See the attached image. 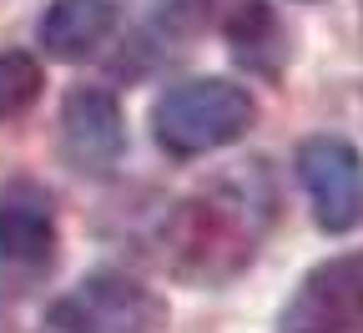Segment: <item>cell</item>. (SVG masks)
Masks as SVG:
<instances>
[{
    "label": "cell",
    "mask_w": 363,
    "mask_h": 333,
    "mask_svg": "<svg viewBox=\"0 0 363 333\" xmlns=\"http://www.w3.org/2000/svg\"><path fill=\"white\" fill-rule=\"evenodd\" d=\"M272 212H278V197L257 167L238 177H217L212 187L182 197L162 227L172 273L197 283V288L233 283L257 258Z\"/></svg>",
    "instance_id": "cell-1"
},
{
    "label": "cell",
    "mask_w": 363,
    "mask_h": 333,
    "mask_svg": "<svg viewBox=\"0 0 363 333\" xmlns=\"http://www.w3.org/2000/svg\"><path fill=\"white\" fill-rule=\"evenodd\" d=\"M257 121V107L247 97V86L227 76H192L177 81L167 97L152 107V131L157 147L172 157H207L242 141Z\"/></svg>",
    "instance_id": "cell-2"
},
{
    "label": "cell",
    "mask_w": 363,
    "mask_h": 333,
    "mask_svg": "<svg viewBox=\"0 0 363 333\" xmlns=\"http://www.w3.org/2000/svg\"><path fill=\"white\" fill-rule=\"evenodd\" d=\"M56 268V207L30 177L0 187V303L26 298Z\"/></svg>",
    "instance_id": "cell-3"
},
{
    "label": "cell",
    "mask_w": 363,
    "mask_h": 333,
    "mask_svg": "<svg viewBox=\"0 0 363 333\" xmlns=\"http://www.w3.org/2000/svg\"><path fill=\"white\" fill-rule=\"evenodd\" d=\"M51 333H167V303L126 273H91L45 308Z\"/></svg>",
    "instance_id": "cell-4"
},
{
    "label": "cell",
    "mask_w": 363,
    "mask_h": 333,
    "mask_svg": "<svg viewBox=\"0 0 363 333\" xmlns=\"http://www.w3.org/2000/svg\"><path fill=\"white\" fill-rule=\"evenodd\" d=\"M298 182L313 202V222L323 232L363 227V157L343 136H308L298 147Z\"/></svg>",
    "instance_id": "cell-5"
},
{
    "label": "cell",
    "mask_w": 363,
    "mask_h": 333,
    "mask_svg": "<svg viewBox=\"0 0 363 333\" xmlns=\"http://www.w3.org/2000/svg\"><path fill=\"white\" fill-rule=\"evenodd\" d=\"M278 333H363V253L318 263L288 298Z\"/></svg>",
    "instance_id": "cell-6"
},
{
    "label": "cell",
    "mask_w": 363,
    "mask_h": 333,
    "mask_svg": "<svg viewBox=\"0 0 363 333\" xmlns=\"http://www.w3.org/2000/svg\"><path fill=\"white\" fill-rule=\"evenodd\" d=\"M126 152V121L106 86H76L61 102V157L81 177H111Z\"/></svg>",
    "instance_id": "cell-7"
},
{
    "label": "cell",
    "mask_w": 363,
    "mask_h": 333,
    "mask_svg": "<svg viewBox=\"0 0 363 333\" xmlns=\"http://www.w3.org/2000/svg\"><path fill=\"white\" fill-rule=\"evenodd\" d=\"M116 21L121 0H51V11L35 26V40L51 61H86L111 40Z\"/></svg>",
    "instance_id": "cell-8"
},
{
    "label": "cell",
    "mask_w": 363,
    "mask_h": 333,
    "mask_svg": "<svg viewBox=\"0 0 363 333\" xmlns=\"http://www.w3.org/2000/svg\"><path fill=\"white\" fill-rule=\"evenodd\" d=\"M227 31V45H233L238 66H247L262 81H278L288 66V31L278 21V11L267 0H227V11L217 16Z\"/></svg>",
    "instance_id": "cell-9"
},
{
    "label": "cell",
    "mask_w": 363,
    "mask_h": 333,
    "mask_svg": "<svg viewBox=\"0 0 363 333\" xmlns=\"http://www.w3.org/2000/svg\"><path fill=\"white\" fill-rule=\"evenodd\" d=\"M45 71L30 51H0V121H16L40 102Z\"/></svg>",
    "instance_id": "cell-10"
},
{
    "label": "cell",
    "mask_w": 363,
    "mask_h": 333,
    "mask_svg": "<svg viewBox=\"0 0 363 333\" xmlns=\"http://www.w3.org/2000/svg\"><path fill=\"white\" fill-rule=\"evenodd\" d=\"M222 6L227 0H157V26L177 40H192L222 16Z\"/></svg>",
    "instance_id": "cell-11"
}]
</instances>
